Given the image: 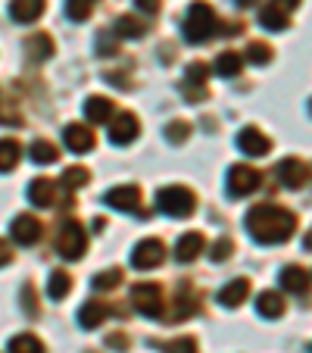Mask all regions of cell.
<instances>
[{"label":"cell","instance_id":"43","mask_svg":"<svg viewBox=\"0 0 312 353\" xmlns=\"http://www.w3.org/2000/svg\"><path fill=\"white\" fill-rule=\"evenodd\" d=\"M278 10H284V13H293V10L300 7V0H272Z\"/></svg>","mask_w":312,"mask_h":353},{"label":"cell","instance_id":"36","mask_svg":"<svg viewBox=\"0 0 312 353\" xmlns=\"http://www.w3.org/2000/svg\"><path fill=\"white\" fill-rule=\"evenodd\" d=\"M163 350H166V353H197V341L187 338V334H181V338L163 344Z\"/></svg>","mask_w":312,"mask_h":353},{"label":"cell","instance_id":"35","mask_svg":"<svg viewBox=\"0 0 312 353\" xmlns=\"http://www.w3.org/2000/svg\"><path fill=\"white\" fill-rule=\"evenodd\" d=\"M122 281V269H107V272L94 275V288L97 291H107V288H116Z\"/></svg>","mask_w":312,"mask_h":353},{"label":"cell","instance_id":"29","mask_svg":"<svg viewBox=\"0 0 312 353\" xmlns=\"http://www.w3.org/2000/svg\"><path fill=\"white\" fill-rule=\"evenodd\" d=\"M259 22H262V28L284 32V28H287V13H284V10H278L275 3H266V7H262V13H259Z\"/></svg>","mask_w":312,"mask_h":353},{"label":"cell","instance_id":"23","mask_svg":"<svg viewBox=\"0 0 312 353\" xmlns=\"http://www.w3.org/2000/svg\"><path fill=\"white\" fill-rule=\"evenodd\" d=\"M10 13H13L16 22H34L44 13V0H13Z\"/></svg>","mask_w":312,"mask_h":353},{"label":"cell","instance_id":"21","mask_svg":"<svg viewBox=\"0 0 312 353\" xmlns=\"http://www.w3.org/2000/svg\"><path fill=\"white\" fill-rule=\"evenodd\" d=\"M256 310H259V316H266V319H281V316H284V297L275 291L259 294Z\"/></svg>","mask_w":312,"mask_h":353},{"label":"cell","instance_id":"8","mask_svg":"<svg viewBox=\"0 0 312 353\" xmlns=\"http://www.w3.org/2000/svg\"><path fill=\"white\" fill-rule=\"evenodd\" d=\"M278 179L284 188H291V191H297V188L306 185V179H309V169H306L303 160H297V157H287V160L278 163Z\"/></svg>","mask_w":312,"mask_h":353},{"label":"cell","instance_id":"34","mask_svg":"<svg viewBox=\"0 0 312 353\" xmlns=\"http://www.w3.org/2000/svg\"><path fill=\"white\" fill-rule=\"evenodd\" d=\"M87 179H91V172H87V169L72 166V169H66V172H63V188H69V191H75V188L87 185Z\"/></svg>","mask_w":312,"mask_h":353},{"label":"cell","instance_id":"15","mask_svg":"<svg viewBox=\"0 0 312 353\" xmlns=\"http://www.w3.org/2000/svg\"><path fill=\"white\" fill-rule=\"evenodd\" d=\"M203 250H206V238H203V234H200V232H187V234H181V238H178L175 256H178L181 263H191V260H197Z\"/></svg>","mask_w":312,"mask_h":353},{"label":"cell","instance_id":"30","mask_svg":"<svg viewBox=\"0 0 312 353\" xmlns=\"http://www.w3.org/2000/svg\"><path fill=\"white\" fill-rule=\"evenodd\" d=\"M175 303H178V307H175V313H172L175 322H181V319H187V316L197 313V294H194V288H181V294H178V300H175Z\"/></svg>","mask_w":312,"mask_h":353},{"label":"cell","instance_id":"4","mask_svg":"<svg viewBox=\"0 0 312 353\" xmlns=\"http://www.w3.org/2000/svg\"><path fill=\"white\" fill-rule=\"evenodd\" d=\"M132 300H134V310L150 319H160L163 310H166V300H163V288L153 285V281H144V285H134L132 288Z\"/></svg>","mask_w":312,"mask_h":353},{"label":"cell","instance_id":"47","mask_svg":"<svg viewBox=\"0 0 312 353\" xmlns=\"http://www.w3.org/2000/svg\"><path fill=\"white\" fill-rule=\"evenodd\" d=\"M309 110H312V107H309Z\"/></svg>","mask_w":312,"mask_h":353},{"label":"cell","instance_id":"17","mask_svg":"<svg viewBox=\"0 0 312 353\" xmlns=\"http://www.w3.org/2000/svg\"><path fill=\"white\" fill-rule=\"evenodd\" d=\"M28 200L34 207H54L56 203V185L50 179H34L28 185Z\"/></svg>","mask_w":312,"mask_h":353},{"label":"cell","instance_id":"25","mask_svg":"<svg viewBox=\"0 0 312 353\" xmlns=\"http://www.w3.org/2000/svg\"><path fill=\"white\" fill-rule=\"evenodd\" d=\"M19 154H22V147H19V141H16V138H3V141H0V172L16 169Z\"/></svg>","mask_w":312,"mask_h":353},{"label":"cell","instance_id":"28","mask_svg":"<svg viewBox=\"0 0 312 353\" xmlns=\"http://www.w3.org/2000/svg\"><path fill=\"white\" fill-rule=\"evenodd\" d=\"M216 75H222V79H231V75H238L240 69H244V60H240V54H234V50H225V54H219V60H216Z\"/></svg>","mask_w":312,"mask_h":353},{"label":"cell","instance_id":"39","mask_svg":"<svg viewBox=\"0 0 312 353\" xmlns=\"http://www.w3.org/2000/svg\"><path fill=\"white\" fill-rule=\"evenodd\" d=\"M119 54V44H116V38L110 32H100L97 38V57H116Z\"/></svg>","mask_w":312,"mask_h":353},{"label":"cell","instance_id":"32","mask_svg":"<svg viewBox=\"0 0 312 353\" xmlns=\"http://www.w3.org/2000/svg\"><path fill=\"white\" fill-rule=\"evenodd\" d=\"M247 60L256 63V66H266V63H272V47L262 44V41H253V44L247 47Z\"/></svg>","mask_w":312,"mask_h":353},{"label":"cell","instance_id":"38","mask_svg":"<svg viewBox=\"0 0 312 353\" xmlns=\"http://www.w3.org/2000/svg\"><path fill=\"white\" fill-rule=\"evenodd\" d=\"M187 134H191V125H187V122H181V119L169 122V128H166V138L172 141V144H181V141H187Z\"/></svg>","mask_w":312,"mask_h":353},{"label":"cell","instance_id":"37","mask_svg":"<svg viewBox=\"0 0 312 353\" xmlns=\"http://www.w3.org/2000/svg\"><path fill=\"white\" fill-rule=\"evenodd\" d=\"M231 254H234V244H231V241H228V238L216 241V244L209 247V260H213V263H225Z\"/></svg>","mask_w":312,"mask_h":353},{"label":"cell","instance_id":"3","mask_svg":"<svg viewBox=\"0 0 312 353\" xmlns=\"http://www.w3.org/2000/svg\"><path fill=\"white\" fill-rule=\"evenodd\" d=\"M156 207H160L166 216L181 219V216L194 213V207H197V194H194L191 188H185V185H169V188H163V191L156 194Z\"/></svg>","mask_w":312,"mask_h":353},{"label":"cell","instance_id":"22","mask_svg":"<svg viewBox=\"0 0 312 353\" xmlns=\"http://www.w3.org/2000/svg\"><path fill=\"white\" fill-rule=\"evenodd\" d=\"M85 116H87V122H110L113 119V100L87 97L85 100Z\"/></svg>","mask_w":312,"mask_h":353},{"label":"cell","instance_id":"16","mask_svg":"<svg viewBox=\"0 0 312 353\" xmlns=\"http://www.w3.org/2000/svg\"><path fill=\"white\" fill-rule=\"evenodd\" d=\"M247 294H250V281H247V279H234V281H228V285L219 291V303L225 310H234V307H240V303L247 300Z\"/></svg>","mask_w":312,"mask_h":353},{"label":"cell","instance_id":"42","mask_svg":"<svg viewBox=\"0 0 312 353\" xmlns=\"http://www.w3.org/2000/svg\"><path fill=\"white\" fill-rule=\"evenodd\" d=\"M134 3H138L141 13H156L160 10V0H134Z\"/></svg>","mask_w":312,"mask_h":353},{"label":"cell","instance_id":"40","mask_svg":"<svg viewBox=\"0 0 312 353\" xmlns=\"http://www.w3.org/2000/svg\"><path fill=\"white\" fill-rule=\"evenodd\" d=\"M13 263V244L10 241H0V269Z\"/></svg>","mask_w":312,"mask_h":353},{"label":"cell","instance_id":"41","mask_svg":"<svg viewBox=\"0 0 312 353\" xmlns=\"http://www.w3.org/2000/svg\"><path fill=\"white\" fill-rule=\"evenodd\" d=\"M22 300H25V313L28 316L38 313V307H34V297H32V285H25V291H22Z\"/></svg>","mask_w":312,"mask_h":353},{"label":"cell","instance_id":"44","mask_svg":"<svg viewBox=\"0 0 312 353\" xmlns=\"http://www.w3.org/2000/svg\"><path fill=\"white\" fill-rule=\"evenodd\" d=\"M107 344H110V347H116V350H125V344H128V341H125V334H110V338H107Z\"/></svg>","mask_w":312,"mask_h":353},{"label":"cell","instance_id":"7","mask_svg":"<svg viewBox=\"0 0 312 353\" xmlns=\"http://www.w3.org/2000/svg\"><path fill=\"white\" fill-rule=\"evenodd\" d=\"M163 260H166V244L156 241V238L141 241V244L134 247V254H132L134 269H156V266H163Z\"/></svg>","mask_w":312,"mask_h":353},{"label":"cell","instance_id":"24","mask_svg":"<svg viewBox=\"0 0 312 353\" xmlns=\"http://www.w3.org/2000/svg\"><path fill=\"white\" fill-rule=\"evenodd\" d=\"M113 32L119 34V38H144L147 34V26L138 19V16H119L113 26Z\"/></svg>","mask_w":312,"mask_h":353},{"label":"cell","instance_id":"18","mask_svg":"<svg viewBox=\"0 0 312 353\" xmlns=\"http://www.w3.org/2000/svg\"><path fill=\"white\" fill-rule=\"evenodd\" d=\"M281 288H284L287 294H306L309 291V272H306L303 266H287L284 272H281Z\"/></svg>","mask_w":312,"mask_h":353},{"label":"cell","instance_id":"19","mask_svg":"<svg viewBox=\"0 0 312 353\" xmlns=\"http://www.w3.org/2000/svg\"><path fill=\"white\" fill-rule=\"evenodd\" d=\"M107 316H110V307L103 303V300H87L85 307L79 310V322L85 328H97L100 322L107 319Z\"/></svg>","mask_w":312,"mask_h":353},{"label":"cell","instance_id":"14","mask_svg":"<svg viewBox=\"0 0 312 353\" xmlns=\"http://www.w3.org/2000/svg\"><path fill=\"white\" fill-rule=\"evenodd\" d=\"M41 232H44V225H41L34 216L22 213L13 219V238L19 241V244L28 247V244H34V241H41Z\"/></svg>","mask_w":312,"mask_h":353},{"label":"cell","instance_id":"2","mask_svg":"<svg viewBox=\"0 0 312 353\" xmlns=\"http://www.w3.org/2000/svg\"><path fill=\"white\" fill-rule=\"evenodd\" d=\"M213 32H216L213 7L203 3V0L191 3V10H187V16H185V38L191 41V44H203L206 38H213Z\"/></svg>","mask_w":312,"mask_h":353},{"label":"cell","instance_id":"6","mask_svg":"<svg viewBox=\"0 0 312 353\" xmlns=\"http://www.w3.org/2000/svg\"><path fill=\"white\" fill-rule=\"evenodd\" d=\"M259 181H262V175L253 166L240 163V166L228 169V194H231V197H247V194H253L259 188Z\"/></svg>","mask_w":312,"mask_h":353},{"label":"cell","instance_id":"1","mask_svg":"<svg viewBox=\"0 0 312 353\" xmlns=\"http://www.w3.org/2000/svg\"><path fill=\"white\" fill-rule=\"evenodd\" d=\"M247 232L259 244H284L293 232H297V216L291 210L278 207V203H259L247 213L244 219Z\"/></svg>","mask_w":312,"mask_h":353},{"label":"cell","instance_id":"46","mask_svg":"<svg viewBox=\"0 0 312 353\" xmlns=\"http://www.w3.org/2000/svg\"><path fill=\"white\" fill-rule=\"evenodd\" d=\"M240 7H253V3H256V0H238Z\"/></svg>","mask_w":312,"mask_h":353},{"label":"cell","instance_id":"26","mask_svg":"<svg viewBox=\"0 0 312 353\" xmlns=\"http://www.w3.org/2000/svg\"><path fill=\"white\" fill-rule=\"evenodd\" d=\"M69 291H72V275L63 272V269L50 272V279H47V294H50L54 300H63Z\"/></svg>","mask_w":312,"mask_h":353},{"label":"cell","instance_id":"5","mask_svg":"<svg viewBox=\"0 0 312 353\" xmlns=\"http://www.w3.org/2000/svg\"><path fill=\"white\" fill-rule=\"evenodd\" d=\"M56 247H60V256H66V260H81V254H85V247H87L85 228L75 219L63 222L60 234H56Z\"/></svg>","mask_w":312,"mask_h":353},{"label":"cell","instance_id":"13","mask_svg":"<svg viewBox=\"0 0 312 353\" xmlns=\"http://www.w3.org/2000/svg\"><path fill=\"white\" fill-rule=\"evenodd\" d=\"M63 141H66V147L72 154H87L94 147V132L85 125H79V122H72V125L63 128Z\"/></svg>","mask_w":312,"mask_h":353},{"label":"cell","instance_id":"27","mask_svg":"<svg viewBox=\"0 0 312 353\" xmlns=\"http://www.w3.org/2000/svg\"><path fill=\"white\" fill-rule=\"evenodd\" d=\"M32 160L38 163V166H50V163L60 160V150H56V144H50V141H32Z\"/></svg>","mask_w":312,"mask_h":353},{"label":"cell","instance_id":"33","mask_svg":"<svg viewBox=\"0 0 312 353\" xmlns=\"http://www.w3.org/2000/svg\"><path fill=\"white\" fill-rule=\"evenodd\" d=\"M94 10V0H66V13L72 22H85Z\"/></svg>","mask_w":312,"mask_h":353},{"label":"cell","instance_id":"20","mask_svg":"<svg viewBox=\"0 0 312 353\" xmlns=\"http://www.w3.org/2000/svg\"><path fill=\"white\" fill-rule=\"evenodd\" d=\"M25 50H28V57L32 60H50L54 57V38L50 34H28L25 38Z\"/></svg>","mask_w":312,"mask_h":353},{"label":"cell","instance_id":"11","mask_svg":"<svg viewBox=\"0 0 312 353\" xmlns=\"http://www.w3.org/2000/svg\"><path fill=\"white\" fill-rule=\"evenodd\" d=\"M238 147L247 157H266L269 150H272V141L259 132V128H244V132L238 134Z\"/></svg>","mask_w":312,"mask_h":353},{"label":"cell","instance_id":"12","mask_svg":"<svg viewBox=\"0 0 312 353\" xmlns=\"http://www.w3.org/2000/svg\"><path fill=\"white\" fill-rule=\"evenodd\" d=\"M206 75H209V66H206V63H191L187 72H185V85H181V91H185L191 100H203L206 97V88H203Z\"/></svg>","mask_w":312,"mask_h":353},{"label":"cell","instance_id":"10","mask_svg":"<svg viewBox=\"0 0 312 353\" xmlns=\"http://www.w3.org/2000/svg\"><path fill=\"white\" fill-rule=\"evenodd\" d=\"M107 203L122 213H134L141 207V188L138 185H122V188H113L107 194Z\"/></svg>","mask_w":312,"mask_h":353},{"label":"cell","instance_id":"45","mask_svg":"<svg viewBox=\"0 0 312 353\" xmlns=\"http://www.w3.org/2000/svg\"><path fill=\"white\" fill-rule=\"evenodd\" d=\"M303 244H306V250H312V228H309V234H306V241H303Z\"/></svg>","mask_w":312,"mask_h":353},{"label":"cell","instance_id":"9","mask_svg":"<svg viewBox=\"0 0 312 353\" xmlns=\"http://www.w3.org/2000/svg\"><path fill=\"white\" fill-rule=\"evenodd\" d=\"M138 128H141L138 116H134V113H122V116H116L113 125H110V141H113V144H119V147H125V144H132V141L138 138Z\"/></svg>","mask_w":312,"mask_h":353},{"label":"cell","instance_id":"31","mask_svg":"<svg viewBox=\"0 0 312 353\" xmlns=\"http://www.w3.org/2000/svg\"><path fill=\"white\" fill-rule=\"evenodd\" d=\"M10 353H44V344L34 334H16L10 341Z\"/></svg>","mask_w":312,"mask_h":353}]
</instances>
